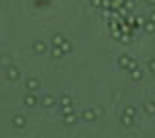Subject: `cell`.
<instances>
[{
    "label": "cell",
    "instance_id": "6da1fadb",
    "mask_svg": "<svg viewBox=\"0 0 155 138\" xmlns=\"http://www.w3.org/2000/svg\"><path fill=\"white\" fill-rule=\"evenodd\" d=\"M118 66H120V68H124V70H132V68H137L139 64H137L132 58H128V56H120L118 58Z\"/></svg>",
    "mask_w": 155,
    "mask_h": 138
},
{
    "label": "cell",
    "instance_id": "7a4b0ae2",
    "mask_svg": "<svg viewBox=\"0 0 155 138\" xmlns=\"http://www.w3.org/2000/svg\"><path fill=\"white\" fill-rule=\"evenodd\" d=\"M19 76H21V70L17 68L15 64L6 68V79H8V81H12V82H15V81H17V79H19Z\"/></svg>",
    "mask_w": 155,
    "mask_h": 138
},
{
    "label": "cell",
    "instance_id": "3957f363",
    "mask_svg": "<svg viewBox=\"0 0 155 138\" xmlns=\"http://www.w3.org/2000/svg\"><path fill=\"white\" fill-rule=\"evenodd\" d=\"M23 103H25V107H35V105L39 103V99H37L35 95H33V91H29V93H27V95H25Z\"/></svg>",
    "mask_w": 155,
    "mask_h": 138
},
{
    "label": "cell",
    "instance_id": "277c9868",
    "mask_svg": "<svg viewBox=\"0 0 155 138\" xmlns=\"http://www.w3.org/2000/svg\"><path fill=\"white\" fill-rule=\"evenodd\" d=\"M39 103L44 105V107H54V103H56V99H54V97H52V95H44V97H41V99H39Z\"/></svg>",
    "mask_w": 155,
    "mask_h": 138
},
{
    "label": "cell",
    "instance_id": "5b68a950",
    "mask_svg": "<svg viewBox=\"0 0 155 138\" xmlns=\"http://www.w3.org/2000/svg\"><path fill=\"white\" fill-rule=\"evenodd\" d=\"M25 124H27L25 115H15V117H12V126H15V128H19V130H21V128H25Z\"/></svg>",
    "mask_w": 155,
    "mask_h": 138
},
{
    "label": "cell",
    "instance_id": "8992f818",
    "mask_svg": "<svg viewBox=\"0 0 155 138\" xmlns=\"http://www.w3.org/2000/svg\"><path fill=\"white\" fill-rule=\"evenodd\" d=\"M25 87H27V91H37L39 89V81L37 79H27L25 81Z\"/></svg>",
    "mask_w": 155,
    "mask_h": 138
},
{
    "label": "cell",
    "instance_id": "52a82bcc",
    "mask_svg": "<svg viewBox=\"0 0 155 138\" xmlns=\"http://www.w3.org/2000/svg\"><path fill=\"white\" fill-rule=\"evenodd\" d=\"M81 117H83L85 122H93L97 117V114H95V109H85L83 114H81Z\"/></svg>",
    "mask_w": 155,
    "mask_h": 138
},
{
    "label": "cell",
    "instance_id": "ba28073f",
    "mask_svg": "<svg viewBox=\"0 0 155 138\" xmlns=\"http://www.w3.org/2000/svg\"><path fill=\"white\" fill-rule=\"evenodd\" d=\"M145 114L149 115H155V99H149V101H145Z\"/></svg>",
    "mask_w": 155,
    "mask_h": 138
},
{
    "label": "cell",
    "instance_id": "9c48e42d",
    "mask_svg": "<svg viewBox=\"0 0 155 138\" xmlns=\"http://www.w3.org/2000/svg\"><path fill=\"white\" fill-rule=\"evenodd\" d=\"M33 52H35V54H46V52H48V46H46L44 41H35V43H33Z\"/></svg>",
    "mask_w": 155,
    "mask_h": 138
},
{
    "label": "cell",
    "instance_id": "30bf717a",
    "mask_svg": "<svg viewBox=\"0 0 155 138\" xmlns=\"http://www.w3.org/2000/svg\"><path fill=\"white\" fill-rule=\"evenodd\" d=\"M128 72H130V81H141V79H143V70L139 68V66L132 68V70H128Z\"/></svg>",
    "mask_w": 155,
    "mask_h": 138
},
{
    "label": "cell",
    "instance_id": "8fae6325",
    "mask_svg": "<svg viewBox=\"0 0 155 138\" xmlns=\"http://www.w3.org/2000/svg\"><path fill=\"white\" fill-rule=\"evenodd\" d=\"M62 122H64V124H66V126H72V124H74V122H77V114H64V117H62Z\"/></svg>",
    "mask_w": 155,
    "mask_h": 138
},
{
    "label": "cell",
    "instance_id": "7c38bea8",
    "mask_svg": "<svg viewBox=\"0 0 155 138\" xmlns=\"http://www.w3.org/2000/svg\"><path fill=\"white\" fill-rule=\"evenodd\" d=\"M50 56H52V58H62V56H64V52H62V47H60V46H54L52 50H50Z\"/></svg>",
    "mask_w": 155,
    "mask_h": 138
},
{
    "label": "cell",
    "instance_id": "4fadbf2b",
    "mask_svg": "<svg viewBox=\"0 0 155 138\" xmlns=\"http://www.w3.org/2000/svg\"><path fill=\"white\" fill-rule=\"evenodd\" d=\"M120 122H122V126L130 128V126H132V115H128V114H122V117H120Z\"/></svg>",
    "mask_w": 155,
    "mask_h": 138
},
{
    "label": "cell",
    "instance_id": "5bb4252c",
    "mask_svg": "<svg viewBox=\"0 0 155 138\" xmlns=\"http://www.w3.org/2000/svg\"><path fill=\"white\" fill-rule=\"evenodd\" d=\"M0 66L2 68H8V66H12V60L8 56H0Z\"/></svg>",
    "mask_w": 155,
    "mask_h": 138
},
{
    "label": "cell",
    "instance_id": "9a60e30c",
    "mask_svg": "<svg viewBox=\"0 0 155 138\" xmlns=\"http://www.w3.org/2000/svg\"><path fill=\"white\" fill-rule=\"evenodd\" d=\"M64 43V37L60 33H56V35H52V46H62Z\"/></svg>",
    "mask_w": 155,
    "mask_h": 138
},
{
    "label": "cell",
    "instance_id": "2e32d148",
    "mask_svg": "<svg viewBox=\"0 0 155 138\" xmlns=\"http://www.w3.org/2000/svg\"><path fill=\"white\" fill-rule=\"evenodd\" d=\"M143 29L147 31V33H155V23L147 21V23H143Z\"/></svg>",
    "mask_w": 155,
    "mask_h": 138
},
{
    "label": "cell",
    "instance_id": "e0dca14e",
    "mask_svg": "<svg viewBox=\"0 0 155 138\" xmlns=\"http://www.w3.org/2000/svg\"><path fill=\"white\" fill-rule=\"evenodd\" d=\"M62 105H72V97H71V95L60 97V107H62Z\"/></svg>",
    "mask_w": 155,
    "mask_h": 138
},
{
    "label": "cell",
    "instance_id": "ac0fdd59",
    "mask_svg": "<svg viewBox=\"0 0 155 138\" xmlns=\"http://www.w3.org/2000/svg\"><path fill=\"white\" fill-rule=\"evenodd\" d=\"M134 6H137V4H134V0H124V8H126L128 12L134 11Z\"/></svg>",
    "mask_w": 155,
    "mask_h": 138
},
{
    "label": "cell",
    "instance_id": "d6986e66",
    "mask_svg": "<svg viewBox=\"0 0 155 138\" xmlns=\"http://www.w3.org/2000/svg\"><path fill=\"white\" fill-rule=\"evenodd\" d=\"M62 52H64V54H68V52H72V43L71 41H66V39H64V43H62Z\"/></svg>",
    "mask_w": 155,
    "mask_h": 138
},
{
    "label": "cell",
    "instance_id": "ffe728a7",
    "mask_svg": "<svg viewBox=\"0 0 155 138\" xmlns=\"http://www.w3.org/2000/svg\"><path fill=\"white\" fill-rule=\"evenodd\" d=\"M120 6H124V0H112V11H118Z\"/></svg>",
    "mask_w": 155,
    "mask_h": 138
},
{
    "label": "cell",
    "instance_id": "44dd1931",
    "mask_svg": "<svg viewBox=\"0 0 155 138\" xmlns=\"http://www.w3.org/2000/svg\"><path fill=\"white\" fill-rule=\"evenodd\" d=\"M124 114H128V115H132V117H134V114H137V109H134L132 105H126V107H124Z\"/></svg>",
    "mask_w": 155,
    "mask_h": 138
},
{
    "label": "cell",
    "instance_id": "7402d4cb",
    "mask_svg": "<svg viewBox=\"0 0 155 138\" xmlns=\"http://www.w3.org/2000/svg\"><path fill=\"white\" fill-rule=\"evenodd\" d=\"M101 8H106V11H112V0H101Z\"/></svg>",
    "mask_w": 155,
    "mask_h": 138
},
{
    "label": "cell",
    "instance_id": "603a6c76",
    "mask_svg": "<svg viewBox=\"0 0 155 138\" xmlns=\"http://www.w3.org/2000/svg\"><path fill=\"white\" fill-rule=\"evenodd\" d=\"M120 41H122V43H128V41H130V33H122L120 35Z\"/></svg>",
    "mask_w": 155,
    "mask_h": 138
},
{
    "label": "cell",
    "instance_id": "cb8c5ba5",
    "mask_svg": "<svg viewBox=\"0 0 155 138\" xmlns=\"http://www.w3.org/2000/svg\"><path fill=\"white\" fill-rule=\"evenodd\" d=\"M72 111V105H62V115L64 114H71Z\"/></svg>",
    "mask_w": 155,
    "mask_h": 138
},
{
    "label": "cell",
    "instance_id": "d4e9b609",
    "mask_svg": "<svg viewBox=\"0 0 155 138\" xmlns=\"http://www.w3.org/2000/svg\"><path fill=\"white\" fill-rule=\"evenodd\" d=\"M118 12H120V17H128V14H130V12L126 11L124 6H120V8H118Z\"/></svg>",
    "mask_w": 155,
    "mask_h": 138
},
{
    "label": "cell",
    "instance_id": "484cf974",
    "mask_svg": "<svg viewBox=\"0 0 155 138\" xmlns=\"http://www.w3.org/2000/svg\"><path fill=\"white\" fill-rule=\"evenodd\" d=\"M149 70H151V72H153V74H155V58H153V60H151V62H149Z\"/></svg>",
    "mask_w": 155,
    "mask_h": 138
},
{
    "label": "cell",
    "instance_id": "4316f807",
    "mask_svg": "<svg viewBox=\"0 0 155 138\" xmlns=\"http://www.w3.org/2000/svg\"><path fill=\"white\" fill-rule=\"evenodd\" d=\"M91 6H95V8H97V6H101V0H91Z\"/></svg>",
    "mask_w": 155,
    "mask_h": 138
},
{
    "label": "cell",
    "instance_id": "83f0119b",
    "mask_svg": "<svg viewBox=\"0 0 155 138\" xmlns=\"http://www.w3.org/2000/svg\"><path fill=\"white\" fill-rule=\"evenodd\" d=\"M149 21H151V23H155V11L149 12Z\"/></svg>",
    "mask_w": 155,
    "mask_h": 138
},
{
    "label": "cell",
    "instance_id": "f1b7e54d",
    "mask_svg": "<svg viewBox=\"0 0 155 138\" xmlns=\"http://www.w3.org/2000/svg\"><path fill=\"white\" fill-rule=\"evenodd\" d=\"M145 2H147V4H155V0H145Z\"/></svg>",
    "mask_w": 155,
    "mask_h": 138
}]
</instances>
